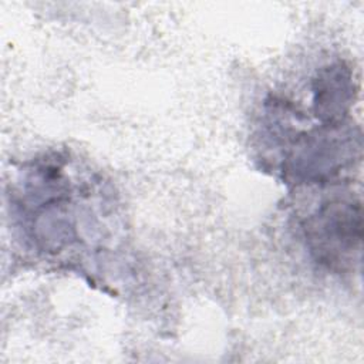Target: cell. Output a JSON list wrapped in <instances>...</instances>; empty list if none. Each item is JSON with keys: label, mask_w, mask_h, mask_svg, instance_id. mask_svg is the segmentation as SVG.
<instances>
[{"label": "cell", "mask_w": 364, "mask_h": 364, "mask_svg": "<svg viewBox=\"0 0 364 364\" xmlns=\"http://www.w3.org/2000/svg\"><path fill=\"white\" fill-rule=\"evenodd\" d=\"M304 230L311 252L321 263L343 267L360 249V205L346 199L328 200L309 218Z\"/></svg>", "instance_id": "cell-1"}, {"label": "cell", "mask_w": 364, "mask_h": 364, "mask_svg": "<svg viewBox=\"0 0 364 364\" xmlns=\"http://www.w3.org/2000/svg\"><path fill=\"white\" fill-rule=\"evenodd\" d=\"M351 74L341 64L327 67L316 81V112L324 121L337 122L351 101Z\"/></svg>", "instance_id": "cell-2"}]
</instances>
